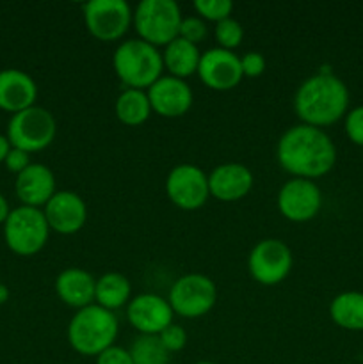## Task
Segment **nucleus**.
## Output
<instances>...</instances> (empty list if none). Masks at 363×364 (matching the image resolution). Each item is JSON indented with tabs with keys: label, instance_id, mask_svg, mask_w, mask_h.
<instances>
[{
	"label": "nucleus",
	"instance_id": "nucleus-21",
	"mask_svg": "<svg viewBox=\"0 0 363 364\" xmlns=\"http://www.w3.org/2000/svg\"><path fill=\"white\" fill-rule=\"evenodd\" d=\"M199 59H201V52H199L198 46L182 38H177L169 45L164 46V70H167V75H171V77L185 80L191 75L198 73Z\"/></svg>",
	"mask_w": 363,
	"mask_h": 364
},
{
	"label": "nucleus",
	"instance_id": "nucleus-8",
	"mask_svg": "<svg viewBox=\"0 0 363 364\" xmlns=\"http://www.w3.org/2000/svg\"><path fill=\"white\" fill-rule=\"evenodd\" d=\"M217 301V288L203 274H185L171 284L169 302L174 315L182 318H201L209 315Z\"/></svg>",
	"mask_w": 363,
	"mask_h": 364
},
{
	"label": "nucleus",
	"instance_id": "nucleus-11",
	"mask_svg": "<svg viewBox=\"0 0 363 364\" xmlns=\"http://www.w3.org/2000/svg\"><path fill=\"white\" fill-rule=\"evenodd\" d=\"M166 192L169 201L180 210L201 208L210 198L209 174L194 164H180L167 174Z\"/></svg>",
	"mask_w": 363,
	"mask_h": 364
},
{
	"label": "nucleus",
	"instance_id": "nucleus-24",
	"mask_svg": "<svg viewBox=\"0 0 363 364\" xmlns=\"http://www.w3.org/2000/svg\"><path fill=\"white\" fill-rule=\"evenodd\" d=\"M116 117L127 127H141L153 114L146 91L141 89H127L116 100Z\"/></svg>",
	"mask_w": 363,
	"mask_h": 364
},
{
	"label": "nucleus",
	"instance_id": "nucleus-26",
	"mask_svg": "<svg viewBox=\"0 0 363 364\" xmlns=\"http://www.w3.org/2000/svg\"><path fill=\"white\" fill-rule=\"evenodd\" d=\"M214 38H216L217 46L223 50L233 52L244 39V28L235 18H226V20L216 23L214 28Z\"/></svg>",
	"mask_w": 363,
	"mask_h": 364
},
{
	"label": "nucleus",
	"instance_id": "nucleus-32",
	"mask_svg": "<svg viewBox=\"0 0 363 364\" xmlns=\"http://www.w3.org/2000/svg\"><path fill=\"white\" fill-rule=\"evenodd\" d=\"M31 155H28L27 151H21V149L18 148H11V151L7 153L6 156V162H4V166L7 167V171L13 174H20L23 173L25 169H27L28 166H31Z\"/></svg>",
	"mask_w": 363,
	"mask_h": 364
},
{
	"label": "nucleus",
	"instance_id": "nucleus-35",
	"mask_svg": "<svg viewBox=\"0 0 363 364\" xmlns=\"http://www.w3.org/2000/svg\"><path fill=\"white\" fill-rule=\"evenodd\" d=\"M9 213H11L9 203H7V199L0 194V224L6 223L7 217H9Z\"/></svg>",
	"mask_w": 363,
	"mask_h": 364
},
{
	"label": "nucleus",
	"instance_id": "nucleus-14",
	"mask_svg": "<svg viewBox=\"0 0 363 364\" xmlns=\"http://www.w3.org/2000/svg\"><path fill=\"white\" fill-rule=\"evenodd\" d=\"M173 309L167 299L155 294H141L127 304V320L139 334L159 336L173 323Z\"/></svg>",
	"mask_w": 363,
	"mask_h": 364
},
{
	"label": "nucleus",
	"instance_id": "nucleus-4",
	"mask_svg": "<svg viewBox=\"0 0 363 364\" xmlns=\"http://www.w3.org/2000/svg\"><path fill=\"white\" fill-rule=\"evenodd\" d=\"M112 68L127 89L148 91L162 77V52L139 38L127 39L114 50Z\"/></svg>",
	"mask_w": 363,
	"mask_h": 364
},
{
	"label": "nucleus",
	"instance_id": "nucleus-6",
	"mask_svg": "<svg viewBox=\"0 0 363 364\" xmlns=\"http://www.w3.org/2000/svg\"><path fill=\"white\" fill-rule=\"evenodd\" d=\"M50 228L45 213L32 206H18L11 210L4 223V240L18 256H34L48 242Z\"/></svg>",
	"mask_w": 363,
	"mask_h": 364
},
{
	"label": "nucleus",
	"instance_id": "nucleus-28",
	"mask_svg": "<svg viewBox=\"0 0 363 364\" xmlns=\"http://www.w3.org/2000/svg\"><path fill=\"white\" fill-rule=\"evenodd\" d=\"M206 36H209V28H206L205 20H201L199 16H185L184 20H182L178 38L185 39V41L198 46V43L205 41Z\"/></svg>",
	"mask_w": 363,
	"mask_h": 364
},
{
	"label": "nucleus",
	"instance_id": "nucleus-9",
	"mask_svg": "<svg viewBox=\"0 0 363 364\" xmlns=\"http://www.w3.org/2000/svg\"><path fill=\"white\" fill-rule=\"evenodd\" d=\"M294 267V255L283 240L265 238L256 242L248 256V270L256 283L276 287L285 281Z\"/></svg>",
	"mask_w": 363,
	"mask_h": 364
},
{
	"label": "nucleus",
	"instance_id": "nucleus-20",
	"mask_svg": "<svg viewBox=\"0 0 363 364\" xmlns=\"http://www.w3.org/2000/svg\"><path fill=\"white\" fill-rule=\"evenodd\" d=\"M56 294L66 306L75 309L88 308L95 304L96 279L84 269L63 270L56 279Z\"/></svg>",
	"mask_w": 363,
	"mask_h": 364
},
{
	"label": "nucleus",
	"instance_id": "nucleus-23",
	"mask_svg": "<svg viewBox=\"0 0 363 364\" xmlns=\"http://www.w3.org/2000/svg\"><path fill=\"white\" fill-rule=\"evenodd\" d=\"M330 316L345 331H363V291H342L331 301Z\"/></svg>",
	"mask_w": 363,
	"mask_h": 364
},
{
	"label": "nucleus",
	"instance_id": "nucleus-33",
	"mask_svg": "<svg viewBox=\"0 0 363 364\" xmlns=\"http://www.w3.org/2000/svg\"><path fill=\"white\" fill-rule=\"evenodd\" d=\"M96 364H134V361H132L130 352L125 350L123 347L112 345L100 355H96Z\"/></svg>",
	"mask_w": 363,
	"mask_h": 364
},
{
	"label": "nucleus",
	"instance_id": "nucleus-27",
	"mask_svg": "<svg viewBox=\"0 0 363 364\" xmlns=\"http://www.w3.org/2000/svg\"><path fill=\"white\" fill-rule=\"evenodd\" d=\"M192 7L196 11V16L205 21H214V23L231 18V11H233V4L230 0H194Z\"/></svg>",
	"mask_w": 363,
	"mask_h": 364
},
{
	"label": "nucleus",
	"instance_id": "nucleus-19",
	"mask_svg": "<svg viewBox=\"0 0 363 364\" xmlns=\"http://www.w3.org/2000/svg\"><path fill=\"white\" fill-rule=\"evenodd\" d=\"M36 100L38 85L31 75L14 68L0 71V109L18 114L28 107H34Z\"/></svg>",
	"mask_w": 363,
	"mask_h": 364
},
{
	"label": "nucleus",
	"instance_id": "nucleus-29",
	"mask_svg": "<svg viewBox=\"0 0 363 364\" xmlns=\"http://www.w3.org/2000/svg\"><path fill=\"white\" fill-rule=\"evenodd\" d=\"M344 130L352 144L363 148V105L354 107V109L345 114Z\"/></svg>",
	"mask_w": 363,
	"mask_h": 364
},
{
	"label": "nucleus",
	"instance_id": "nucleus-18",
	"mask_svg": "<svg viewBox=\"0 0 363 364\" xmlns=\"http://www.w3.org/2000/svg\"><path fill=\"white\" fill-rule=\"evenodd\" d=\"M14 191L23 206L45 208L46 203L56 194V176L45 164H31L14 181Z\"/></svg>",
	"mask_w": 363,
	"mask_h": 364
},
{
	"label": "nucleus",
	"instance_id": "nucleus-5",
	"mask_svg": "<svg viewBox=\"0 0 363 364\" xmlns=\"http://www.w3.org/2000/svg\"><path fill=\"white\" fill-rule=\"evenodd\" d=\"M182 20L180 6L174 0H142L134 9L132 25L139 39L160 48L178 38Z\"/></svg>",
	"mask_w": 363,
	"mask_h": 364
},
{
	"label": "nucleus",
	"instance_id": "nucleus-25",
	"mask_svg": "<svg viewBox=\"0 0 363 364\" xmlns=\"http://www.w3.org/2000/svg\"><path fill=\"white\" fill-rule=\"evenodd\" d=\"M128 352H130L134 364H169L171 359V354L160 343L159 336L141 334L139 338H135Z\"/></svg>",
	"mask_w": 363,
	"mask_h": 364
},
{
	"label": "nucleus",
	"instance_id": "nucleus-22",
	"mask_svg": "<svg viewBox=\"0 0 363 364\" xmlns=\"http://www.w3.org/2000/svg\"><path fill=\"white\" fill-rule=\"evenodd\" d=\"M132 299V284L121 272H107L96 279L95 304L109 309H120L127 306Z\"/></svg>",
	"mask_w": 363,
	"mask_h": 364
},
{
	"label": "nucleus",
	"instance_id": "nucleus-34",
	"mask_svg": "<svg viewBox=\"0 0 363 364\" xmlns=\"http://www.w3.org/2000/svg\"><path fill=\"white\" fill-rule=\"evenodd\" d=\"M11 148H13V146H11L9 139H7L6 135L0 134V164L6 162V156H7V153L11 151Z\"/></svg>",
	"mask_w": 363,
	"mask_h": 364
},
{
	"label": "nucleus",
	"instance_id": "nucleus-17",
	"mask_svg": "<svg viewBox=\"0 0 363 364\" xmlns=\"http://www.w3.org/2000/svg\"><path fill=\"white\" fill-rule=\"evenodd\" d=\"M253 183L255 178L244 164H221L209 174L210 196L221 203L241 201L251 192Z\"/></svg>",
	"mask_w": 363,
	"mask_h": 364
},
{
	"label": "nucleus",
	"instance_id": "nucleus-1",
	"mask_svg": "<svg viewBox=\"0 0 363 364\" xmlns=\"http://www.w3.org/2000/svg\"><path fill=\"white\" fill-rule=\"evenodd\" d=\"M281 169L292 178L315 181L326 176L337 164V146L322 128L294 124L281 135L276 146Z\"/></svg>",
	"mask_w": 363,
	"mask_h": 364
},
{
	"label": "nucleus",
	"instance_id": "nucleus-10",
	"mask_svg": "<svg viewBox=\"0 0 363 364\" xmlns=\"http://www.w3.org/2000/svg\"><path fill=\"white\" fill-rule=\"evenodd\" d=\"M134 11L125 0H91L84 6L89 34L103 43L120 41L132 25Z\"/></svg>",
	"mask_w": 363,
	"mask_h": 364
},
{
	"label": "nucleus",
	"instance_id": "nucleus-16",
	"mask_svg": "<svg viewBox=\"0 0 363 364\" xmlns=\"http://www.w3.org/2000/svg\"><path fill=\"white\" fill-rule=\"evenodd\" d=\"M50 231L59 235H75L85 226L88 206L82 196L71 191H59L43 208Z\"/></svg>",
	"mask_w": 363,
	"mask_h": 364
},
{
	"label": "nucleus",
	"instance_id": "nucleus-2",
	"mask_svg": "<svg viewBox=\"0 0 363 364\" xmlns=\"http://www.w3.org/2000/svg\"><path fill=\"white\" fill-rule=\"evenodd\" d=\"M294 110L302 124L324 130L349 112L347 85L333 73L313 75L295 91Z\"/></svg>",
	"mask_w": 363,
	"mask_h": 364
},
{
	"label": "nucleus",
	"instance_id": "nucleus-7",
	"mask_svg": "<svg viewBox=\"0 0 363 364\" xmlns=\"http://www.w3.org/2000/svg\"><path fill=\"white\" fill-rule=\"evenodd\" d=\"M56 134L57 123L53 114L43 107L34 105L11 116L6 137L9 139L13 148L31 155L48 148L56 139Z\"/></svg>",
	"mask_w": 363,
	"mask_h": 364
},
{
	"label": "nucleus",
	"instance_id": "nucleus-36",
	"mask_svg": "<svg viewBox=\"0 0 363 364\" xmlns=\"http://www.w3.org/2000/svg\"><path fill=\"white\" fill-rule=\"evenodd\" d=\"M7 299H9V290H7L6 284H0V304H4Z\"/></svg>",
	"mask_w": 363,
	"mask_h": 364
},
{
	"label": "nucleus",
	"instance_id": "nucleus-3",
	"mask_svg": "<svg viewBox=\"0 0 363 364\" xmlns=\"http://www.w3.org/2000/svg\"><path fill=\"white\" fill-rule=\"evenodd\" d=\"M120 323L116 315L98 304L77 309L68 323V341L77 354L96 358L112 347L117 338Z\"/></svg>",
	"mask_w": 363,
	"mask_h": 364
},
{
	"label": "nucleus",
	"instance_id": "nucleus-13",
	"mask_svg": "<svg viewBox=\"0 0 363 364\" xmlns=\"http://www.w3.org/2000/svg\"><path fill=\"white\" fill-rule=\"evenodd\" d=\"M198 77L212 91H231L242 82L241 57L219 46L201 53Z\"/></svg>",
	"mask_w": 363,
	"mask_h": 364
},
{
	"label": "nucleus",
	"instance_id": "nucleus-30",
	"mask_svg": "<svg viewBox=\"0 0 363 364\" xmlns=\"http://www.w3.org/2000/svg\"><path fill=\"white\" fill-rule=\"evenodd\" d=\"M159 340L164 345V348L169 354H173V352H180L182 348H185V345H187V333H185L184 327L177 326V323H171L169 327H166L159 334Z\"/></svg>",
	"mask_w": 363,
	"mask_h": 364
},
{
	"label": "nucleus",
	"instance_id": "nucleus-37",
	"mask_svg": "<svg viewBox=\"0 0 363 364\" xmlns=\"http://www.w3.org/2000/svg\"><path fill=\"white\" fill-rule=\"evenodd\" d=\"M194 364H216V363H210V361H199V363H194Z\"/></svg>",
	"mask_w": 363,
	"mask_h": 364
},
{
	"label": "nucleus",
	"instance_id": "nucleus-31",
	"mask_svg": "<svg viewBox=\"0 0 363 364\" xmlns=\"http://www.w3.org/2000/svg\"><path fill=\"white\" fill-rule=\"evenodd\" d=\"M265 57L260 52H248L241 57V68L242 75L248 78H256L260 75H263L265 71Z\"/></svg>",
	"mask_w": 363,
	"mask_h": 364
},
{
	"label": "nucleus",
	"instance_id": "nucleus-12",
	"mask_svg": "<svg viewBox=\"0 0 363 364\" xmlns=\"http://www.w3.org/2000/svg\"><path fill=\"white\" fill-rule=\"evenodd\" d=\"M278 210L290 223H308L322 208V192L312 180L292 178L278 192Z\"/></svg>",
	"mask_w": 363,
	"mask_h": 364
},
{
	"label": "nucleus",
	"instance_id": "nucleus-15",
	"mask_svg": "<svg viewBox=\"0 0 363 364\" xmlns=\"http://www.w3.org/2000/svg\"><path fill=\"white\" fill-rule=\"evenodd\" d=\"M152 110L160 117L174 119L182 117L192 107V89L185 80L171 75H162L152 87L146 91Z\"/></svg>",
	"mask_w": 363,
	"mask_h": 364
}]
</instances>
